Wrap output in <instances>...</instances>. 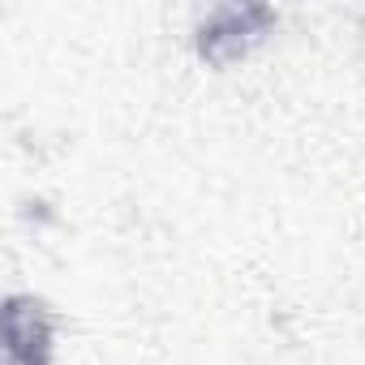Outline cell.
I'll use <instances>...</instances> for the list:
<instances>
[{
  "label": "cell",
  "instance_id": "1",
  "mask_svg": "<svg viewBox=\"0 0 365 365\" xmlns=\"http://www.w3.org/2000/svg\"><path fill=\"white\" fill-rule=\"evenodd\" d=\"M267 31H271V9L262 5H211L198 18L194 35L211 65H237L262 43Z\"/></svg>",
  "mask_w": 365,
  "mask_h": 365
},
{
  "label": "cell",
  "instance_id": "2",
  "mask_svg": "<svg viewBox=\"0 0 365 365\" xmlns=\"http://www.w3.org/2000/svg\"><path fill=\"white\" fill-rule=\"evenodd\" d=\"M56 348L52 314L35 297H9L5 305V365H48Z\"/></svg>",
  "mask_w": 365,
  "mask_h": 365
}]
</instances>
